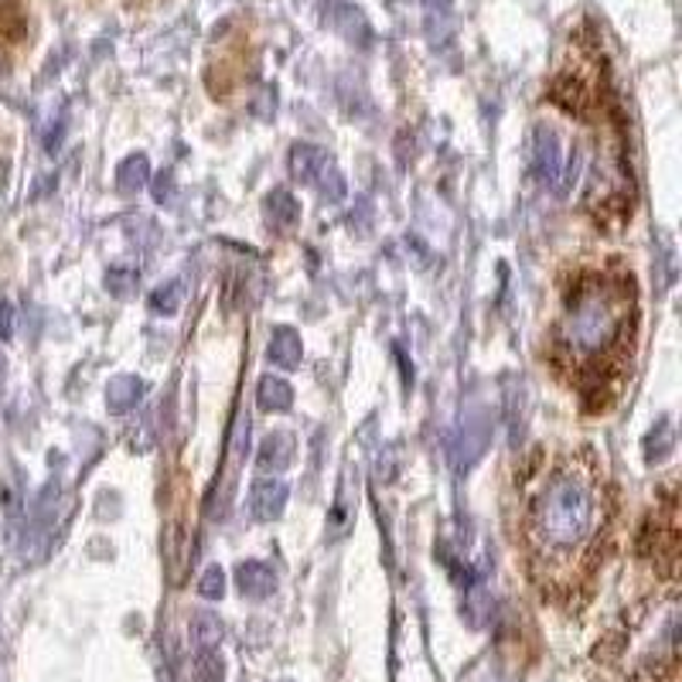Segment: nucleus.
Wrapping results in <instances>:
<instances>
[{"label": "nucleus", "mask_w": 682, "mask_h": 682, "mask_svg": "<svg viewBox=\"0 0 682 682\" xmlns=\"http://www.w3.org/2000/svg\"><path fill=\"white\" fill-rule=\"evenodd\" d=\"M192 682H225V662L215 649H199L192 662Z\"/></svg>", "instance_id": "obj_17"}, {"label": "nucleus", "mask_w": 682, "mask_h": 682, "mask_svg": "<svg viewBox=\"0 0 682 682\" xmlns=\"http://www.w3.org/2000/svg\"><path fill=\"white\" fill-rule=\"evenodd\" d=\"M424 24L434 44H447L454 31V0H424Z\"/></svg>", "instance_id": "obj_12"}, {"label": "nucleus", "mask_w": 682, "mask_h": 682, "mask_svg": "<svg viewBox=\"0 0 682 682\" xmlns=\"http://www.w3.org/2000/svg\"><path fill=\"white\" fill-rule=\"evenodd\" d=\"M236 587H240V594L250 598V601H266L273 590H277V573L259 560H246V563L236 567Z\"/></svg>", "instance_id": "obj_6"}, {"label": "nucleus", "mask_w": 682, "mask_h": 682, "mask_svg": "<svg viewBox=\"0 0 682 682\" xmlns=\"http://www.w3.org/2000/svg\"><path fill=\"white\" fill-rule=\"evenodd\" d=\"M294 437L277 430V434H269L263 444H259V454H256V468L263 475H281L291 461H294Z\"/></svg>", "instance_id": "obj_7"}, {"label": "nucleus", "mask_w": 682, "mask_h": 682, "mask_svg": "<svg viewBox=\"0 0 682 682\" xmlns=\"http://www.w3.org/2000/svg\"><path fill=\"white\" fill-rule=\"evenodd\" d=\"M171 195H174V181H171V174H161L157 185H154V199L157 202H171Z\"/></svg>", "instance_id": "obj_22"}, {"label": "nucleus", "mask_w": 682, "mask_h": 682, "mask_svg": "<svg viewBox=\"0 0 682 682\" xmlns=\"http://www.w3.org/2000/svg\"><path fill=\"white\" fill-rule=\"evenodd\" d=\"M181 301H185V287H181V281H167V284L154 287V291H151V297H147L151 311H154V314H161V317L177 314Z\"/></svg>", "instance_id": "obj_16"}, {"label": "nucleus", "mask_w": 682, "mask_h": 682, "mask_svg": "<svg viewBox=\"0 0 682 682\" xmlns=\"http://www.w3.org/2000/svg\"><path fill=\"white\" fill-rule=\"evenodd\" d=\"M328 164H332V157L322 147H314V144L291 147V174H294V181H301V185H314L317 174H322Z\"/></svg>", "instance_id": "obj_8"}, {"label": "nucleus", "mask_w": 682, "mask_h": 682, "mask_svg": "<svg viewBox=\"0 0 682 682\" xmlns=\"http://www.w3.org/2000/svg\"><path fill=\"white\" fill-rule=\"evenodd\" d=\"M317 192H322L332 205H338V202H345V195H348V185H345V177H342V171L335 167V164H328L322 174H317Z\"/></svg>", "instance_id": "obj_18"}, {"label": "nucleus", "mask_w": 682, "mask_h": 682, "mask_svg": "<svg viewBox=\"0 0 682 682\" xmlns=\"http://www.w3.org/2000/svg\"><path fill=\"white\" fill-rule=\"evenodd\" d=\"M256 403H259L263 414H287V409L294 406V389L281 376H263L256 386Z\"/></svg>", "instance_id": "obj_9"}, {"label": "nucleus", "mask_w": 682, "mask_h": 682, "mask_svg": "<svg viewBox=\"0 0 682 682\" xmlns=\"http://www.w3.org/2000/svg\"><path fill=\"white\" fill-rule=\"evenodd\" d=\"M532 171L542 185H550L557 195H567L570 192V174H577V151L570 157V151L563 147L557 126L550 123H536L532 130Z\"/></svg>", "instance_id": "obj_3"}, {"label": "nucleus", "mask_w": 682, "mask_h": 682, "mask_svg": "<svg viewBox=\"0 0 682 682\" xmlns=\"http://www.w3.org/2000/svg\"><path fill=\"white\" fill-rule=\"evenodd\" d=\"M631 317V291L590 281L577 287L567 301L563 314V345L577 362L608 358L628 335Z\"/></svg>", "instance_id": "obj_2"}, {"label": "nucleus", "mask_w": 682, "mask_h": 682, "mask_svg": "<svg viewBox=\"0 0 682 682\" xmlns=\"http://www.w3.org/2000/svg\"><path fill=\"white\" fill-rule=\"evenodd\" d=\"M11 335H14V311L8 301H0V338L8 342Z\"/></svg>", "instance_id": "obj_21"}, {"label": "nucleus", "mask_w": 682, "mask_h": 682, "mask_svg": "<svg viewBox=\"0 0 682 682\" xmlns=\"http://www.w3.org/2000/svg\"><path fill=\"white\" fill-rule=\"evenodd\" d=\"M199 594H202L205 601H218V598L225 594V573H222L218 567H208V570L202 573V580H199Z\"/></svg>", "instance_id": "obj_20"}, {"label": "nucleus", "mask_w": 682, "mask_h": 682, "mask_svg": "<svg viewBox=\"0 0 682 682\" xmlns=\"http://www.w3.org/2000/svg\"><path fill=\"white\" fill-rule=\"evenodd\" d=\"M287 481L281 478H259L250 491V512L256 522H273V519H281L284 509H287Z\"/></svg>", "instance_id": "obj_4"}, {"label": "nucleus", "mask_w": 682, "mask_h": 682, "mask_svg": "<svg viewBox=\"0 0 682 682\" xmlns=\"http://www.w3.org/2000/svg\"><path fill=\"white\" fill-rule=\"evenodd\" d=\"M672 450H675V430H672L669 420H659V424L649 430V437H645V458H649L652 465H659V461L669 458Z\"/></svg>", "instance_id": "obj_15"}, {"label": "nucleus", "mask_w": 682, "mask_h": 682, "mask_svg": "<svg viewBox=\"0 0 682 682\" xmlns=\"http://www.w3.org/2000/svg\"><path fill=\"white\" fill-rule=\"evenodd\" d=\"M222 634H225V628H222L218 614H212V611H195V618H192V624H189V639H192L195 649H215V645L222 642Z\"/></svg>", "instance_id": "obj_14"}, {"label": "nucleus", "mask_w": 682, "mask_h": 682, "mask_svg": "<svg viewBox=\"0 0 682 682\" xmlns=\"http://www.w3.org/2000/svg\"><path fill=\"white\" fill-rule=\"evenodd\" d=\"M266 358H269V366L273 369H284V373H294L301 366V358H304V345H301V335L287 325L281 328H273L269 335V345H266Z\"/></svg>", "instance_id": "obj_5"}, {"label": "nucleus", "mask_w": 682, "mask_h": 682, "mask_svg": "<svg viewBox=\"0 0 682 682\" xmlns=\"http://www.w3.org/2000/svg\"><path fill=\"white\" fill-rule=\"evenodd\" d=\"M133 284H136V269L110 266V273H106V291H110L113 297H126Z\"/></svg>", "instance_id": "obj_19"}, {"label": "nucleus", "mask_w": 682, "mask_h": 682, "mask_svg": "<svg viewBox=\"0 0 682 682\" xmlns=\"http://www.w3.org/2000/svg\"><path fill=\"white\" fill-rule=\"evenodd\" d=\"M598 485L577 465L560 468L529 509V532L542 557H573L598 532Z\"/></svg>", "instance_id": "obj_1"}, {"label": "nucleus", "mask_w": 682, "mask_h": 682, "mask_svg": "<svg viewBox=\"0 0 682 682\" xmlns=\"http://www.w3.org/2000/svg\"><path fill=\"white\" fill-rule=\"evenodd\" d=\"M151 181V161L144 154H130L120 167H116V189L133 195V192H141L144 185Z\"/></svg>", "instance_id": "obj_13"}, {"label": "nucleus", "mask_w": 682, "mask_h": 682, "mask_svg": "<svg viewBox=\"0 0 682 682\" xmlns=\"http://www.w3.org/2000/svg\"><path fill=\"white\" fill-rule=\"evenodd\" d=\"M144 396V383L136 376H116L106 386V409L110 414H130V409L141 403Z\"/></svg>", "instance_id": "obj_11"}, {"label": "nucleus", "mask_w": 682, "mask_h": 682, "mask_svg": "<svg viewBox=\"0 0 682 682\" xmlns=\"http://www.w3.org/2000/svg\"><path fill=\"white\" fill-rule=\"evenodd\" d=\"M266 222L273 225V230H294V225L301 222V202L287 192V189H277L266 195Z\"/></svg>", "instance_id": "obj_10"}]
</instances>
